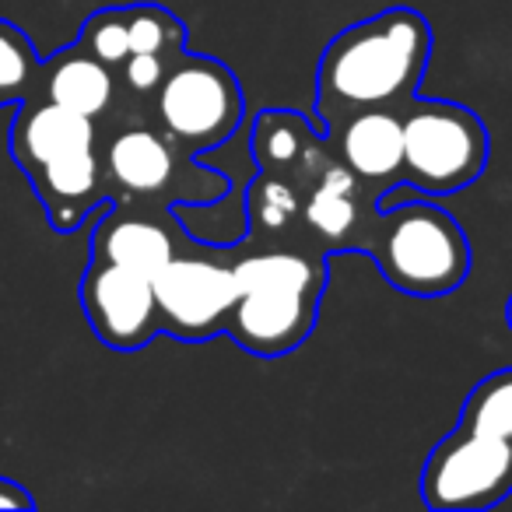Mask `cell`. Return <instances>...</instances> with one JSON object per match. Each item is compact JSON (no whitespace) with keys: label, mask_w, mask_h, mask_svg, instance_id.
<instances>
[{"label":"cell","mask_w":512,"mask_h":512,"mask_svg":"<svg viewBox=\"0 0 512 512\" xmlns=\"http://www.w3.org/2000/svg\"><path fill=\"white\" fill-rule=\"evenodd\" d=\"M127 32L130 53H158L176 60L186 50V25L162 4H130Z\"/></svg>","instance_id":"cell-20"},{"label":"cell","mask_w":512,"mask_h":512,"mask_svg":"<svg viewBox=\"0 0 512 512\" xmlns=\"http://www.w3.org/2000/svg\"><path fill=\"white\" fill-rule=\"evenodd\" d=\"M172 60L158 57V53H130L120 64V88H127L137 99H151L158 92V85L169 74Z\"/></svg>","instance_id":"cell-22"},{"label":"cell","mask_w":512,"mask_h":512,"mask_svg":"<svg viewBox=\"0 0 512 512\" xmlns=\"http://www.w3.org/2000/svg\"><path fill=\"white\" fill-rule=\"evenodd\" d=\"M95 144V120L78 116L57 102L32 92L18 102L15 123H11V155L22 165L25 176H36L43 165L57 162L60 155L92 148Z\"/></svg>","instance_id":"cell-13"},{"label":"cell","mask_w":512,"mask_h":512,"mask_svg":"<svg viewBox=\"0 0 512 512\" xmlns=\"http://www.w3.org/2000/svg\"><path fill=\"white\" fill-rule=\"evenodd\" d=\"M43 57L36 53L32 39L15 22L0 18V109L18 106L32 92H39Z\"/></svg>","instance_id":"cell-18"},{"label":"cell","mask_w":512,"mask_h":512,"mask_svg":"<svg viewBox=\"0 0 512 512\" xmlns=\"http://www.w3.org/2000/svg\"><path fill=\"white\" fill-rule=\"evenodd\" d=\"M151 285H155L162 334L179 341H211L225 334L228 313L239 299L232 264L207 256H172L151 278Z\"/></svg>","instance_id":"cell-6"},{"label":"cell","mask_w":512,"mask_h":512,"mask_svg":"<svg viewBox=\"0 0 512 512\" xmlns=\"http://www.w3.org/2000/svg\"><path fill=\"white\" fill-rule=\"evenodd\" d=\"M365 253L386 285L414 299H442L470 274V242L463 225L432 200L383 204L365 228Z\"/></svg>","instance_id":"cell-2"},{"label":"cell","mask_w":512,"mask_h":512,"mask_svg":"<svg viewBox=\"0 0 512 512\" xmlns=\"http://www.w3.org/2000/svg\"><path fill=\"white\" fill-rule=\"evenodd\" d=\"M179 218L162 200L120 197L92 228V256L155 278L172 256H179Z\"/></svg>","instance_id":"cell-9"},{"label":"cell","mask_w":512,"mask_h":512,"mask_svg":"<svg viewBox=\"0 0 512 512\" xmlns=\"http://www.w3.org/2000/svg\"><path fill=\"white\" fill-rule=\"evenodd\" d=\"M323 292L295 285L246 288L228 313L225 334L256 358H281L316 330Z\"/></svg>","instance_id":"cell-8"},{"label":"cell","mask_w":512,"mask_h":512,"mask_svg":"<svg viewBox=\"0 0 512 512\" xmlns=\"http://www.w3.org/2000/svg\"><path fill=\"white\" fill-rule=\"evenodd\" d=\"M460 425L512 442V369L491 372L467 393Z\"/></svg>","instance_id":"cell-19"},{"label":"cell","mask_w":512,"mask_h":512,"mask_svg":"<svg viewBox=\"0 0 512 512\" xmlns=\"http://www.w3.org/2000/svg\"><path fill=\"white\" fill-rule=\"evenodd\" d=\"M78 302L88 327L109 351H141L162 334L151 278L109 260L92 256L81 274Z\"/></svg>","instance_id":"cell-7"},{"label":"cell","mask_w":512,"mask_h":512,"mask_svg":"<svg viewBox=\"0 0 512 512\" xmlns=\"http://www.w3.org/2000/svg\"><path fill=\"white\" fill-rule=\"evenodd\" d=\"M404 183L428 197L460 193L488 169L491 137L484 120L460 102L418 99L400 106Z\"/></svg>","instance_id":"cell-3"},{"label":"cell","mask_w":512,"mask_h":512,"mask_svg":"<svg viewBox=\"0 0 512 512\" xmlns=\"http://www.w3.org/2000/svg\"><path fill=\"white\" fill-rule=\"evenodd\" d=\"M432 60V25L414 8H386L341 29L316 67L323 134L358 109H400L418 95Z\"/></svg>","instance_id":"cell-1"},{"label":"cell","mask_w":512,"mask_h":512,"mask_svg":"<svg viewBox=\"0 0 512 512\" xmlns=\"http://www.w3.org/2000/svg\"><path fill=\"white\" fill-rule=\"evenodd\" d=\"M246 218L253 232L281 235L302 221V186L281 172H260L246 190Z\"/></svg>","instance_id":"cell-17"},{"label":"cell","mask_w":512,"mask_h":512,"mask_svg":"<svg viewBox=\"0 0 512 512\" xmlns=\"http://www.w3.org/2000/svg\"><path fill=\"white\" fill-rule=\"evenodd\" d=\"M0 509H36V498L25 484H18L15 477H0Z\"/></svg>","instance_id":"cell-23"},{"label":"cell","mask_w":512,"mask_h":512,"mask_svg":"<svg viewBox=\"0 0 512 512\" xmlns=\"http://www.w3.org/2000/svg\"><path fill=\"white\" fill-rule=\"evenodd\" d=\"M106 162V176L120 197H141V200H169L172 183L183 172V158H179V144L165 134L162 127H148V123H123L113 137L106 141L102 151Z\"/></svg>","instance_id":"cell-11"},{"label":"cell","mask_w":512,"mask_h":512,"mask_svg":"<svg viewBox=\"0 0 512 512\" xmlns=\"http://www.w3.org/2000/svg\"><path fill=\"white\" fill-rule=\"evenodd\" d=\"M155 120L179 151L204 155L235 137L246 120V95L232 71L214 57L179 53L169 74L151 95Z\"/></svg>","instance_id":"cell-4"},{"label":"cell","mask_w":512,"mask_h":512,"mask_svg":"<svg viewBox=\"0 0 512 512\" xmlns=\"http://www.w3.org/2000/svg\"><path fill=\"white\" fill-rule=\"evenodd\" d=\"M32 190L39 193L46 207V218L60 235H71L81 228L95 204L106 200L113 190L106 176V162H102L99 148H81L71 155H60L57 162L43 165L36 176L29 179Z\"/></svg>","instance_id":"cell-14"},{"label":"cell","mask_w":512,"mask_h":512,"mask_svg":"<svg viewBox=\"0 0 512 512\" xmlns=\"http://www.w3.org/2000/svg\"><path fill=\"white\" fill-rule=\"evenodd\" d=\"M512 491V442L474 428H453L428 453L421 498L435 512H477Z\"/></svg>","instance_id":"cell-5"},{"label":"cell","mask_w":512,"mask_h":512,"mask_svg":"<svg viewBox=\"0 0 512 512\" xmlns=\"http://www.w3.org/2000/svg\"><path fill=\"white\" fill-rule=\"evenodd\" d=\"M253 158L260 162V169L281 172L292 183L306 186L334 162V148L327 144V134H313V127L306 123V116L288 113V109H267L256 116L253 127Z\"/></svg>","instance_id":"cell-15"},{"label":"cell","mask_w":512,"mask_h":512,"mask_svg":"<svg viewBox=\"0 0 512 512\" xmlns=\"http://www.w3.org/2000/svg\"><path fill=\"white\" fill-rule=\"evenodd\" d=\"M78 46L92 53L95 60L116 67L130 57V32H127V8H102L88 15V22L78 32Z\"/></svg>","instance_id":"cell-21"},{"label":"cell","mask_w":512,"mask_h":512,"mask_svg":"<svg viewBox=\"0 0 512 512\" xmlns=\"http://www.w3.org/2000/svg\"><path fill=\"white\" fill-rule=\"evenodd\" d=\"M505 320H509V327H512V295H509V306H505Z\"/></svg>","instance_id":"cell-24"},{"label":"cell","mask_w":512,"mask_h":512,"mask_svg":"<svg viewBox=\"0 0 512 512\" xmlns=\"http://www.w3.org/2000/svg\"><path fill=\"white\" fill-rule=\"evenodd\" d=\"M334 158L344 162L379 200L404 183V120L400 109H358L327 130Z\"/></svg>","instance_id":"cell-10"},{"label":"cell","mask_w":512,"mask_h":512,"mask_svg":"<svg viewBox=\"0 0 512 512\" xmlns=\"http://www.w3.org/2000/svg\"><path fill=\"white\" fill-rule=\"evenodd\" d=\"M116 92H120V74L116 67L95 60L78 43L67 50L53 53L43 60V74H39V95L57 106L71 109L88 120H99L116 106Z\"/></svg>","instance_id":"cell-16"},{"label":"cell","mask_w":512,"mask_h":512,"mask_svg":"<svg viewBox=\"0 0 512 512\" xmlns=\"http://www.w3.org/2000/svg\"><path fill=\"white\" fill-rule=\"evenodd\" d=\"M376 211L379 197L337 158L302 193V221L330 249H362Z\"/></svg>","instance_id":"cell-12"}]
</instances>
